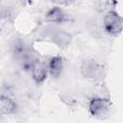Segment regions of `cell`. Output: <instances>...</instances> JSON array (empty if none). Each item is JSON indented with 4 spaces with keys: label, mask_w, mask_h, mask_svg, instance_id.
Here are the masks:
<instances>
[{
    "label": "cell",
    "mask_w": 123,
    "mask_h": 123,
    "mask_svg": "<svg viewBox=\"0 0 123 123\" xmlns=\"http://www.w3.org/2000/svg\"><path fill=\"white\" fill-rule=\"evenodd\" d=\"M45 19L48 22L60 24L65 22L67 20V17H66V13L61 7L54 6L51 9H49L45 13Z\"/></svg>",
    "instance_id": "obj_7"
},
{
    "label": "cell",
    "mask_w": 123,
    "mask_h": 123,
    "mask_svg": "<svg viewBox=\"0 0 123 123\" xmlns=\"http://www.w3.org/2000/svg\"><path fill=\"white\" fill-rule=\"evenodd\" d=\"M103 29L110 36H119L123 29L122 17L113 10L108 11L103 19Z\"/></svg>",
    "instance_id": "obj_1"
},
{
    "label": "cell",
    "mask_w": 123,
    "mask_h": 123,
    "mask_svg": "<svg viewBox=\"0 0 123 123\" xmlns=\"http://www.w3.org/2000/svg\"><path fill=\"white\" fill-rule=\"evenodd\" d=\"M17 104L12 97L2 94L0 95V114L10 115L14 114L17 111Z\"/></svg>",
    "instance_id": "obj_6"
},
{
    "label": "cell",
    "mask_w": 123,
    "mask_h": 123,
    "mask_svg": "<svg viewBox=\"0 0 123 123\" xmlns=\"http://www.w3.org/2000/svg\"><path fill=\"white\" fill-rule=\"evenodd\" d=\"M109 108V103L106 99L100 97L91 98L88 103V111L91 115L93 116H100L103 115Z\"/></svg>",
    "instance_id": "obj_3"
},
{
    "label": "cell",
    "mask_w": 123,
    "mask_h": 123,
    "mask_svg": "<svg viewBox=\"0 0 123 123\" xmlns=\"http://www.w3.org/2000/svg\"><path fill=\"white\" fill-rule=\"evenodd\" d=\"M31 72H32V78L33 80L37 84L40 85L44 83V81L47 79L48 76V66L39 61H36L33 62L31 66Z\"/></svg>",
    "instance_id": "obj_2"
},
{
    "label": "cell",
    "mask_w": 123,
    "mask_h": 123,
    "mask_svg": "<svg viewBox=\"0 0 123 123\" xmlns=\"http://www.w3.org/2000/svg\"><path fill=\"white\" fill-rule=\"evenodd\" d=\"M81 72L85 78H96L100 73V64L94 60L84 61L81 66Z\"/></svg>",
    "instance_id": "obj_5"
},
{
    "label": "cell",
    "mask_w": 123,
    "mask_h": 123,
    "mask_svg": "<svg viewBox=\"0 0 123 123\" xmlns=\"http://www.w3.org/2000/svg\"><path fill=\"white\" fill-rule=\"evenodd\" d=\"M51 40L59 48L65 49L71 44L72 36L64 30H56L51 36Z\"/></svg>",
    "instance_id": "obj_4"
},
{
    "label": "cell",
    "mask_w": 123,
    "mask_h": 123,
    "mask_svg": "<svg viewBox=\"0 0 123 123\" xmlns=\"http://www.w3.org/2000/svg\"><path fill=\"white\" fill-rule=\"evenodd\" d=\"M64 65V61L62 56H54L49 60L48 72L53 78H58L62 72Z\"/></svg>",
    "instance_id": "obj_8"
}]
</instances>
